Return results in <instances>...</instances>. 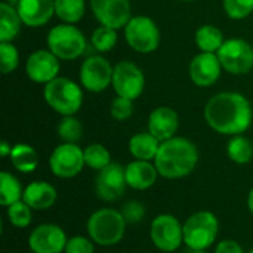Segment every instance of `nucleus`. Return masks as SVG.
I'll use <instances>...</instances> for the list:
<instances>
[{
  "instance_id": "obj_1",
  "label": "nucleus",
  "mask_w": 253,
  "mask_h": 253,
  "mask_svg": "<svg viewBox=\"0 0 253 253\" xmlns=\"http://www.w3.org/2000/svg\"><path fill=\"white\" fill-rule=\"evenodd\" d=\"M205 120L221 135H243L252 125L253 108L251 101L240 92H219L208 101Z\"/></svg>"
},
{
  "instance_id": "obj_2",
  "label": "nucleus",
  "mask_w": 253,
  "mask_h": 253,
  "mask_svg": "<svg viewBox=\"0 0 253 253\" xmlns=\"http://www.w3.org/2000/svg\"><path fill=\"white\" fill-rule=\"evenodd\" d=\"M199 163L196 144L184 136H173L160 144L154 165L159 175L166 179H181L188 176Z\"/></svg>"
},
{
  "instance_id": "obj_3",
  "label": "nucleus",
  "mask_w": 253,
  "mask_h": 253,
  "mask_svg": "<svg viewBox=\"0 0 253 253\" xmlns=\"http://www.w3.org/2000/svg\"><path fill=\"white\" fill-rule=\"evenodd\" d=\"M127 222L122 212L110 208L95 211L87 219V234L95 245L110 248L122 242L126 233Z\"/></svg>"
},
{
  "instance_id": "obj_4",
  "label": "nucleus",
  "mask_w": 253,
  "mask_h": 253,
  "mask_svg": "<svg viewBox=\"0 0 253 253\" xmlns=\"http://www.w3.org/2000/svg\"><path fill=\"white\" fill-rule=\"evenodd\" d=\"M46 104L58 114L74 116L83 105V86L68 77L58 76L43 87Z\"/></svg>"
},
{
  "instance_id": "obj_5",
  "label": "nucleus",
  "mask_w": 253,
  "mask_h": 253,
  "mask_svg": "<svg viewBox=\"0 0 253 253\" xmlns=\"http://www.w3.org/2000/svg\"><path fill=\"white\" fill-rule=\"evenodd\" d=\"M47 49L62 61H74L86 50V37L74 24H58L46 37Z\"/></svg>"
},
{
  "instance_id": "obj_6",
  "label": "nucleus",
  "mask_w": 253,
  "mask_h": 253,
  "mask_svg": "<svg viewBox=\"0 0 253 253\" xmlns=\"http://www.w3.org/2000/svg\"><path fill=\"white\" fill-rule=\"evenodd\" d=\"M184 225V243L193 252L206 251L211 248L219 231V222L215 213L200 211L187 218Z\"/></svg>"
},
{
  "instance_id": "obj_7",
  "label": "nucleus",
  "mask_w": 253,
  "mask_h": 253,
  "mask_svg": "<svg viewBox=\"0 0 253 253\" xmlns=\"http://www.w3.org/2000/svg\"><path fill=\"white\" fill-rule=\"evenodd\" d=\"M125 40L138 53H151L160 44V28L156 21L145 15L132 16L126 24Z\"/></svg>"
},
{
  "instance_id": "obj_8",
  "label": "nucleus",
  "mask_w": 253,
  "mask_h": 253,
  "mask_svg": "<svg viewBox=\"0 0 253 253\" xmlns=\"http://www.w3.org/2000/svg\"><path fill=\"white\" fill-rule=\"evenodd\" d=\"M216 55L228 74L243 76L253 68V46L243 39H227Z\"/></svg>"
},
{
  "instance_id": "obj_9",
  "label": "nucleus",
  "mask_w": 253,
  "mask_h": 253,
  "mask_svg": "<svg viewBox=\"0 0 253 253\" xmlns=\"http://www.w3.org/2000/svg\"><path fill=\"white\" fill-rule=\"evenodd\" d=\"M150 239L162 252H175L184 243V225L170 213L157 215L150 225Z\"/></svg>"
},
{
  "instance_id": "obj_10",
  "label": "nucleus",
  "mask_w": 253,
  "mask_h": 253,
  "mask_svg": "<svg viewBox=\"0 0 253 253\" xmlns=\"http://www.w3.org/2000/svg\"><path fill=\"white\" fill-rule=\"evenodd\" d=\"M111 86L117 96L127 99H138L145 89L144 71L130 61H120L114 65Z\"/></svg>"
},
{
  "instance_id": "obj_11",
  "label": "nucleus",
  "mask_w": 253,
  "mask_h": 253,
  "mask_svg": "<svg viewBox=\"0 0 253 253\" xmlns=\"http://www.w3.org/2000/svg\"><path fill=\"white\" fill-rule=\"evenodd\" d=\"M84 166H86L84 154L77 144L62 142L53 148L49 157L50 172L62 179H70L77 176Z\"/></svg>"
},
{
  "instance_id": "obj_12",
  "label": "nucleus",
  "mask_w": 253,
  "mask_h": 253,
  "mask_svg": "<svg viewBox=\"0 0 253 253\" xmlns=\"http://www.w3.org/2000/svg\"><path fill=\"white\" fill-rule=\"evenodd\" d=\"M114 67L101 55L89 56L83 61L79 71V80L87 92H104L113 82Z\"/></svg>"
},
{
  "instance_id": "obj_13",
  "label": "nucleus",
  "mask_w": 253,
  "mask_h": 253,
  "mask_svg": "<svg viewBox=\"0 0 253 253\" xmlns=\"http://www.w3.org/2000/svg\"><path fill=\"white\" fill-rule=\"evenodd\" d=\"M127 188L126 166L119 163H110L107 168L98 172L95 178V193L104 202L119 200Z\"/></svg>"
},
{
  "instance_id": "obj_14",
  "label": "nucleus",
  "mask_w": 253,
  "mask_h": 253,
  "mask_svg": "<svg viewBox=\"0 0 253 253\" xmlns=\"http://www.w3.org/2000/svg\"><path fill=\"white\" fill-rule=\"evenodd\" d=\"M95 19L105 27L122 30L132 18L130 0H89Z\"/></svg>"
},
{
  "instance_id": "obj_15",
  "label": "nucleus",
  "mask_w": 253,
  "mask_h": 253,
  "mask_svg": "<svg viewBox=\"0 0 253 253\" xmlns=\"http://www.w3.org/2000/svg\"><path fill=\"white\" fill-rule=\"evenodd\" d=\"M59 58L53 55L49 49H39L34 50L25 62V73L27 77L40 84H46L59 76L61 64Z\"/></svg>"
},
{
  "instance_id": "obj_16",
  "label": "nucleus",
  "mask_w": 253,
  "mask_h": 253,
  "mask_svg": "<svg viewBox=\"0 0 253 253\" xmlns=\"http://www.w3.org/2000/svg\"><path fill=\"white\" fill-rule=\"evenodd\" d=\"M65 231L55 224H42L28 236V248L33 253H61L67 246Z\"/></svg>"
},
{
  "instance_id": "obj_17",
  "label": "nucleus",
  "mask_w": 253,
  "mask_h": 253,
  "mask_svg": "<svg viewBox=\"0 0 253 253\" xmlns=\"http://www.w3.org/2000/svg\"><path fill=\"white\" fill-rule=\"evenodd\" d=\"M222 65L216 53L200 52L190 62V79L199 87L213 86L222 73Z\"/></svg>"
},
{
  "instance_id": "obj_18",
  "label": "nucleus",
  "mask_w": 253,
  "mask_h": 253,
  "mask_svg": "<svg viewBox=\"0 0 253 253\" xmlns=\"http://www.w3.org/2000/svg\"><path fill=\"white\" fill-rule=\"evenodd\" d=\"M16 10L25 27L40 28L55 15V0H18Z\"/></svg>"
},
{
  "instance_id": "obj_19",
  "label": "nucleus",
  "mask_w": 253,
  "mask_h": 253,
  "mask_svg": "<svg viewBox=\"0 0 253 253\" xmlns=\"http://www.w3.org/2000/svg\"><path fill=\"white\" fill-rule=\"evenodd\" d=\"M148 132L160 142L168 141L176 135L179 127V116L172 107H157L148 116Z\"/></svg>"
},
{
  "instance_id": "obj_20",
  "label": "nucleus",
  "mask_w": 253,
  "mask_h": 253,
  "mask_svg": "<svg viewBox=\"0 0 253 253\" xmlns=\"http://www.w3.org/2000/svg\"><path fill=\"white\" fill-rule=\"evenodd\" d=\"M159 170L154 163L147 160H133L129 165H126V181L127 187L136 191H144L151 188L157 178Z\"/></svg>"
},
{
  "instance_id": "obj_21",
  "label": "nucleus",
  "mask_w": 253,
  "mask_h": 253,
  "mask_svg": "<svg viewBox=\"0 0 253 253\" xmlns=\"http://www.w3.org/2000/svg\"><path fill=\"white\" fill-rule=\"evenodd\" d=\"M56 188L46 181H33L24 188L22 200L33 211H47L56 202Z\"/></svg>"
},
{
  "instance_id": "obj_22",
  "label": "nucleus",
  "mask_w": 253,
  "mask_h": 253,
  "mask_svg": "<svg viewBox=\"0 0 253 253\" xmlns=\"http://www.w3.org/2000/svg\"><path fill=\"white\" fill-rule=\"evenodd\" d=\"M160 144L162 142L150 132H139L129 139V153L135 160L151 162L156 159Z\"/></svg>"
},
{
  "instance_id": "obj_23",
  "label": "nucleus",
  "mask_w": 253,
  "mask_h": 253,
  "mask_svg": "<svg viewBox=\"0 0 253 253\" xmlns=\"http://www.w3.org/2000/svg\"><path fill=\"white\" fill-rule=\"evenodd\" d=\"M24 25L18 10L7 1L0 3V42H13Z\"/></svg>"
},
{
  "instance_id": "obj_24",
  "label": "nucleus",
  "mask_w": 253,
  "mask_h": 253,
  "mask_svg": "<svg viewBox=\"0 0 253 253\" xmlns=\"http://www.w3.org/2000/svg\"><path fill=\"white\" fill-rule=\"evenodd\" d=\"M9 159L12 166L22 173H31L39 166V154L28 144H22V142L15 144L12 147Z\"/></svg>"
},
{
  "instance_id": "obj_25",
  "label": "nucleus",
  "mask_w": 253,
  "mask_h": 253,
  "mask_svg": "<svg viewBox=\"0 0 253 253\" xmlns=\"http://www.w3.org/2000/svg\"><path fill=\"white\" fill-rule=\"evenodd\" d=\"M194 42L196 46L200 49V52L216 53L219 47L224 44L225 39H224V33L218 27L212 24H205L197 28L194 34Z\"/></svg>"
},
{
  "instance_id": "obj_26",
  "label": "nucleus",
  "mask_w": 253,
  "mask_h": 253,
  "mask_svg": "<svg viewBox=\"0 0 253 253\" xmlns=\"http://www.w3.org/2000/svg\"><path fill=\"white\" fill-rule=\"evenodd\" d=\"M24 188L19 179L10 172H0V205L7 208L19 200H22Z\"/></svg>"
},
{
  "instance_id": "obj_27",
  "label": "nucleus",
  "mask_w": 253,
  "mask_h": 253,
  "mask_svg": "<svg viewBox=\"0 0 253 253\" xmlns=\"http://www.w3.org/2000/svg\"><path fill=\"white\" fill-rule=\"evenodd\" d=\"M86 12V0H55V15L65 24H77Z\"/></svg>"
},
{
  "instance_id": "obj_28",
  "label": "nucleus",
  "mask_w": 253,
  "mask_h": 253,
  "mask_svg": "<svg viewBox=\"0 0 253 253\" xmlns=\"http://www.w3.org/2000/svg\"><path fill=\"white\" fill-rule=\"evenodd\" d=\"M227 154L231 162L237 165H246L253 159L252 141L243 135L233 136L227 144Z\"/></svg>"
},
{
  "instance_id": "obj_29",
  "label": "nucleus",
  "mask_w": 253,
  "mask_h": 253,
  "mask_svg": "<svg viewBox=\"0 0 253 253\" xmlns=\"http://www.w3.org/2000/svg\"><path fill=\"white\" fill-rule=\"evenodd\" d=\"M83 154H84V163L87 168L93 169V170H102L104 168H107L110 163H111V154L110 151L107 150L105 145L99 144V142H95V144H90L87 145L84 150H83Z\"/></svg>"
},
{
  "instance_id": "obj_30",
  "label": "nucleus",
  "mask_w": 253,
  "mask_h": 253,
  "mask_svg": "<svg viewBox=\"0 0 253 253\" xmlns=\"http://www.w3.org/2000/svg\"><path fill=\"white\" fill-rule=\"evenodd\" d=\"M56 133L62 139V142L77 144L83 136V125L74 116H64L58 123Z\"/></svg>"
},
{
  "instance_id": "obj_31",
  "label": "nucleus",
  "mask_w": 253,
  "mask_h": 253,
  "mask_svg": "<svg viewBox=\"0 0 253 253\" xmlns=\"http://www.w3.org/2000/svg\"><path fill=\"white\" fill-rule=\"evenodd\" d=\"M117 40H119L117 30L105 27V25H99L98 28H95L90 36L92 46L95 47V50L101 53H107L113 50V47L117 44Z\"/></svg>"
},
{
  "instance_id": "obj_32",
  "label": "nucleus",
  "mask_w": 253,
  "mask_h": 253,
  "mask_svg": "<svg viewBox=\"0 0 253 253\" xmlns=\"http://www.w3.org/2000/svg\"><path fill=\"white\" fill-rule=\"evenodd\" d=\"M6 213H7L9 222L16 228H27L33 219V209L24 200H19V202L7 206Z\"/></svg>"
},
{
  "instance_id": "obj_33",
  "label": "nucleus",
  "mask_w": 253,
  "mask_h": 253,
  "mask_svg": "<svg viewBox=\"0 0 253 253\" xmlns=\"http://www.w3.org/2000/svg\"><path fill=\"white\" fill-rule=\"evenodd\" d=\"M19 65V52L12 42H0V68L3 74L13 73Z\"/></svg>"
},
{
  "instance_id": "obj_34",
  "label": "nucleus",
  "mask_w": 253,
  "mask_h": 253,
  "mask_svg": "<svg viewBox=\"0 0 253 253\" xmlns=\"http://www.w3.org/2000/svg\"><path fill=\"white\" fill-rule=\"evenodd\" d=\"M222 7L230 19L242 21L252 15L253 0H222Z\"/></svg>"
},
{
  "instance_id": "obj_35",
  "label": "nucleus",
  "mask_w": 253,
  "mask_h": 253,
  "mask_svg": "<svg viewBox=\"0 0 253 253\" xmlns=\"http://www.w3.org/2000/svg\"><path fill=\"white\" fill-rule=\"evenodd\" d=\"M111 117L117 122H126L127 119L132 117L133 114V101L123 98V96H116L111 102Z\"/></svg>"
},
{
  "instance_id": "obj_36",
  "label": "nucleus",
  "mask_w": 253,
  "mask_h": 253,
  "mask_svg": "<svg viewBox=\"0 0 253 253\" xmlns=\"http://www.w3.org/2000/svg\"><path fill=\"white\" fill-rule=\"evenodd\" d=\"M65 253H93L95 252V243L89 237L83 236H74L68 239L67 246H65Z\"/></svg>"
},
{
  "instance_id": "obj_37",
  "label": "nucleus",
  "mask_w": 253,
  "mask_h": 253,
  "mask_svg": "<svg viewBox=\"0 0 253 253\" xmlns=\"http://www.w3.org/2000/svg\"><path fill=\"white\" fill-rule=\"evenodd\" d=\"M120 212L125 216V219H126L127 224H138L145 216V208H144V205L139 203V202H136V200L127 202Z\"/></svg>"
},
{
  "instance_id": "obj_38",
  "label": "nucleus",
  "mask_w": 253,
  "mask_h": 253,
  "mask_svg": "<svg viewBox=\"0 0 253 253\" xmlns=\"http://www.w3.org/2000/svg\"><path fill=\"white\" fill-rule=\"evenodd\" d=\"M215 253H246L236 240H222L216 245Z\"/></svg>"
},
{
  "instance_id": "obj_39",
  "label": "nucleus",
  "mask_w": 253,
  "mask_h": 253,
  "mask_svg": "<svg viewBox=\"0 0 253 253\" xmlns=\"http://www.w3.org/2000/svg\"><path fill=\"white\" fill-rule=\"evenodd\" d=\"M10 151H12V145L7 141H1V144H0V156L1 157H9Z\"/></svg>"
},
{
  "instance_id": "obj_40",
  "label": "nucleus",
  "mask_w": 253,
  "mask_h": 253,
  "mask_svg": "<svg viewBox=\"0 0 253 253\" xmlns=\"http://www.w3.org/2000/svg\"><path fill=\"white\" fill-rule=\"evenodd\" d=\"M248 208H249L251 213L253 215V187L251 188V191H249V196H248Z\"/></svg>"
},
{
  "instance_id": "obj_41",
  "label": "nucleus",
  "mask_w": 253,
  "mask_h": 253,
  "mask_svg": "<svg viewBox=\"0 0 253 253\" xmlns=\"http://www.w3.org/2000/svg\"><path fill=\"white\" fill-rule=\"evenodd\" d=\"M193 253H208L206 251H197V252H193Z\"/></svg>"
},
{
  "instance_id": "obj_42",
  "label": "nucleus",
  "mask_w": 253,
  "mask_h": 253,
  "mask_svg": "<svg viewBox=\"0 0 253 253\" xmlns=\"http://www.w3.org/2000/svg\"><path fill=\"white\" fill-rule=\"evenodd\" d=\"M179 1H196V0H179Z\"/></svg>"
},
{
  "instance_id": "obj_43",
  "label": "nucleus",
  "mask_w": 253,
  "mask_h": 253,
  "mask_svg": "<svg viewBox=\"0 0 253 253\" xmlns=\"http://www.w3.org/2000/svg\"><path fill=\"white\" fill-rule=\"evenodd\" d=\"M249 253H253V249H252V251H251V252H249Z\"/></svg>"
},
{
  "instance_id": "obj_44",
  "label": "nucleus",
  "mask_w": 253,
  "mask_h": 253,
  "mask_svg": "<svg viewBox=\"0 0 253 253\" xmlns=\"http://www.w3.org/2000/svg\"><path fill=\"white\" fill-rule=\"evenodd\" d=\"M252 46H253V44H252Z\"/></svg>"
}]
</instances>
